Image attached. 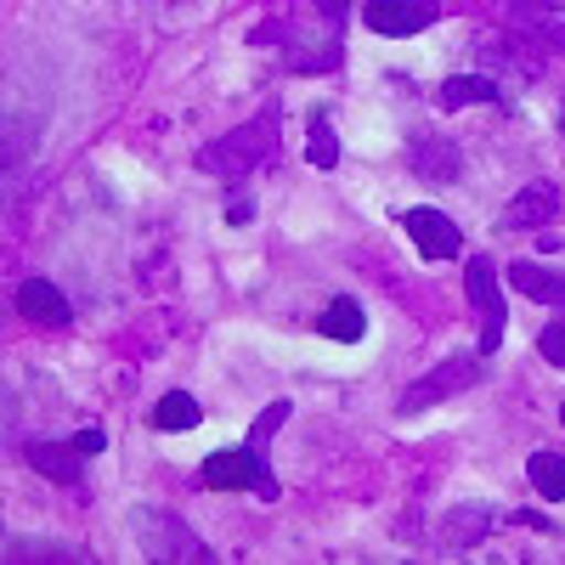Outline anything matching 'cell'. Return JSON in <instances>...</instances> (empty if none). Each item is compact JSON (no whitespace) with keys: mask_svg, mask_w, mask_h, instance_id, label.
Listing matches in <instances>:
<instances>
[{"mask_svg":"<svg viewBox=\"0 0 565 565\" xmlns=\"http://www.w3.org/2000/svg\"><path fill=\"white\" fill-rule=\"evenodd\" d=\"M441 18L436 0H362V23L385 40H407V34H424Z\"/></svg>","mask_w":565,"mask_h":565,"instance_id":"cell-3","label":"cell"},{"mask_svg":"<svg viewBox=\"0 0 565 565\" xmlns=\"http://www.w3.org/2000/svg\"><path fill=\"white\" fill-rule=\"evenodd\" d=\"M436 103H441L447 114H452V108H469V103H498V79H481V74H463V79H447Z\"/></svg>","mask_w":565,"mask_h":565,"instance_id":"cell-15","label":"cell"},{"mask_svg":"<svg viewBox=\"0 0 565 565\" xmlns=\"http://www.w3.org/2000/svg\"><path fill=\"white\" fill-rule=\"evenodd\" d=\"M509 18L543 52H565V0H509Z\"/></svg>","mask_w":565,"mask_h":565,"instance_id":"cell-7","label":"cell"},{"mask_svg":"<svg viewBox=\"0 0 565 565\" xmlns=\"http://www.w3.org/2000/svg\"><path fill=\"white\" fill-rule=\"evenodd\" d=\"M130 532L148 559H210V548L199 543V532L170 509H130Z\"/></svg>","mask_w":565,"mask_h":565,"instance_id":"cell-1","label":"cell"},{"mask_svg":"<svg viewBox=\"0 0 565 565\" xmlns=\"http://www.w3.org/2000/svg\"><path fill=\"white\" fill-rule=\"evenodd\" d=\"M199 418H204V413H199V402L186 396V391H170V396L153 407V424H159V430H193Z\"/></svg>","mask_w":565,"mask_h":565,"instance_id":"cell-18","label":"cell"},{"mask_svg":"<svg viewBox=\"0 0 565 565\" xmlns=\"http://www.w3.org/2000/svg\"><path fill=\"white\" fill-rule=\"evenodd\" d=\"M317 328L328 340H362V328H367V317H362V306L356 300H334L322 317H317Z\"/></svg>","mask_w":565,"mask_h":565,"instance_id":"cell-16","label":"cell"},{"mask_svg":"<svg viewBox=\"0 0 565 565\" xmlns=\"http://www.w3.org/2000/svg\"><path fill=\"white\" fill-rule=\"evenodd\" d=\"M537 351H543V362L565 367V322H548V328H543V334H537Z\"/></svg>","mask_w":565,"mask_h":565,"instance_id":"cell-20","label":"cell"},{"mask_svg":"<svg viewBox=\"0 0 565 565\" xmlns=\"http://www.w3.org/2000/svg\"><path fill=\"white\" fill-rule=\"evenodd\" d=\"M402 226H407V238L418 244V255H424V260H452V255L463 249L452 215H441V210H430V204L407 210V215H402Z\"/></svg>","mask_w":565,"mask_h":565,"instance_id":"cell-5","label":"cell"},{"mask_svg":"<svg viewBox=\"0 0 565 565\" xmlns=\"http://www.w3.org/2000/svg\"><path fill=\"white\" fill-rule=\"evenodd\" d=\"M559 125H565V108H559Z\"/></svg>","mask_w":565,"mask_h":565,"instance_id":"cell-24","label":"cell"},{"mask_svg":"<svg viewBox=\"0 0 565 565\" xmlns=\"http://www.w3.org/2000/svg\"><path fill=\"white\" fill-rule=\"evenodd\" d=\"M204 487L210 492H260V498H277V481H271V469L260 458V447H226V452H210L204 458Z\"/></svg>","mask_w":565,"mask_h":565,"instance_id":"cell-2","label":"cell"},{"mask_svg":"<svg viewBox=\"0 0 565 565\" xmlns=\"http://www.w3.org/2000/svg\"><path fill=\"white\" fill-rule=\"evenodd\" d=\"M526 476H532V487H537L548 503L565 498V458H559V452H532V458H526Z\"/></svg>","mask_w":565,"mask_h":565,"instance_id":"cell-17","label":"cell"},{"mask_svg":"<svg viewBox=\"0 0 565 565\" xmlns=\"http://www.w3.org/2000/svg\"><path fill=\"white\" fill-rule=\"evenodd\" d=\"M463 289H469V306L481 311V356H492L498 340H503V300H498V271H492V260H469V266H463Z\"/></svg>","mask_w":565,"mask_h":565,"instance_id":"cell-4","label":"cell"},{"mask_svg":"<svg viewBox=\"0 0 565 565\" xmlns=\"http://www.w3.org/2000/svg\"><path fill=\"white\" fill-rule=\"evenodd\" d=\"M476 380H481V362H476V356L441 362L430 380H418V385L402 396V413H418V407H430V402H441V396H452V391H463V385H476Z\"/></svg>","mask_w":565,"mask_h":565,"instance_id":"cell-9","label":"cell"},{"mask_svg":"<svg viewBox=\"0 0 565 565\" xmlns=\"http://www.w3.org/2000/svg\"><path fill=\"white\" fill-rule=\"evenodd\" d=\"M492 509L487 503H469V509H452L447 521H441V548H476L487 532H492Z\"/></svg>","mask_w":565,"mask_h":565,"instance_id":"cell-12","label":"cell"},{"mask_svg":"<svg viewBox=\"0 0 565 565\" xmlns=\"http://www.w3.org/2000/svg\"><path fill=\"white\" fill-rule=\"evenodd\" d=\"M266 153H277V119H255L244 136H232V141H221V148H210V153H204V164L226 159V170H221V175H244V170H255Z\"/></svg>","mask_w":565,"mask_h":565,"instance_id":"cell-6","label":"cell"},{"mask_svg":"<svg viewBox=\"0 0 565 565\" xmlns=\"http://www.w3.org/2000/svg\"><path fill=\"white\" fill-rule=\"evenodd\" d=\"M509 282H514L521 295H532L537 306L565 311V277H559V271H543V266H532V260H514V266H509Z\"/></svg>","mask_w":565,"mask_h":565,"instance_id":"cell-13","label":"cell"},{"mask_svg":"<svg viewBox=\"0 0 565 565\" xmlns=\"http://www.w3.org/2000/svg\"><path fill=\"white\" fill-rule=\"evenodd\" d=\"M74 447H79V452H85V458H97V452H103V447H108V436H103V430H97V424H90V430H79V436H74Z\"/></svg>","mask_w":565,"mask_h":565,"instance_id":"cell-22","label":"cell"},{"mask_svg":"<svg viewBox=\"0 0 565 565\" xmlns=\"http://www.w3.org/2000/svg\"><path fill=\"white\" fill-rule=\"evenodd\" d=\"M18 311H23L34 328H63V322L74 317L68 300H63V289H57V282H45V277L18 282Z\"/></svg>","mask_w":565,"mask_h":565,"instance_id":"cell-10","label":"cell"},{"mask_svg":"<svg viewBox=\"0 0 565 565\" xmlns=\"http://www.w3.org/2000/svg\"><path fill=\"white\" fill-rule=\"evenodd\" d=\"M23 458L40 469V476H52L57 487H79V447L74 441H29L23 447Z\"/></svg>","mask_w":565,"mask_h":565,"instance_id":"cell-11","label":"cell"},{"mask_svg":"<svg viewBox=\"0 0 565 565\" xmlns=\"http://www.w3.org/2000/svg\"><path fill=\"white\" fill-rule=\"evenodd\" d=\"M282 418H289V402H277V407H266V413L255 418V430H249V441L260 447V441H266V436L277 430V424H282Z\"/></svg>","mask_w":565,"mask_h":565,"instance_id":"cell-21","label":"cell"},{"mask_svg":"<svg viewBox=\"0 0 565 565\" xmlns=\"http://www.w3.org/2000/svg\"><path fill=\"white\" fill-rule=\"evenodd\" d=\"M413 164L424 181H458V148L452 141H413Z\"/></svg>","mask_w":565,"mask_h":565,"instance_id":"cell-14","label":"cell"},{"mask_svg":"<svg viewBox=\"0 0 565 565\" xmlns=\"http://www.w3.org/2000/svg\"><path fill=\"white\" fill-rule=\"evenodd\" d=\"M554 215H559V186L554 181H532V186H521V193L509 199L503 226L509 232H543Z\"/></svg>","mask_w":565,"mask_h":565,"instance_id":"cell-8","label":"cell"},{"mask_svg":"<svg viewBox=\"0 0 565 565\" xmlns=\"http://www.w3.org/2000/svg\"><path fill=\"white\" fill-rule=\"evenodd\" d=\"M311 164L317 170L340 164V141H334V130H328V119H311Z\"/></svg>","mask_w":565,"mask_h":565,"instance_id":"cell-19","label":"cell"},{"mask_svg":"<svg viewBox=\"0 0 565 565\" xmlns=\"http://www.w3.org/2000/svg\"><path fill=\"white\" fill-rule=\"evenodd\" d=\"M559 424H565V407H559Z\"/></svg>","mask_w":565,"mask_h":565,"instance_id":"cell-23","label":"cell"}]
</instances>
